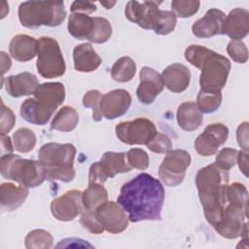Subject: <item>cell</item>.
Returning a JSON list of instances; mask_svg holds the SVG:
<instances>
[{
  "label": "cell",
  "mask_w": 249,
  "mask_h": 249,
  "mask_svg": "<svg viewBox=\"0 0 249 249\" xmlns=\"http://www.w3.org/2000/svg\"><path fill=\"white\" fill-rule=\"evenodd\" d=\"M163 201L162 184L147 173H141L124 183L117 200L132 223L160 221Z\"/></svg>",
  "instance_id": "obj_1"
},
{
  "label": "cell",
  "mask_w": 249,
  "mask_h": 249,
  "mask_svg": "<svg viewBox=\"0 0 249 249\" xmlns=\"http://www.w3.org/2000/svg\"><path fill=\"white\" fill-rule=\"evenodd\" d=\"M229 171L215 162L200 168L196 176L198 196L206 221L213 227L220 219L227 203L226 190L229 185Z\"/></svg>",
  "instance_id": "obj_2"
},
{
  "label": "cell",
  "mask_w": 249,
  "mask_h": 249,
  "mask_svg": "<svg viewBox=\"0 0 249 249\" xmlns=\"http://www.w3.org/2000/svg\"><path fill=\"white\" fill-rule=\"evenodd\" d=\"M65 98V89L61 83H44L37 87L33 97L25 99L20 106V116L30 124H46L56 108Z\"/></svg>",
  "instance_id": "obj_3"
},
{
  "label": "cell",
  "mask_w": 249,
  "mask_h": 249,
  "mask_svg": "<svg viewBox=\"0 0 249 249\" xmlns=\"http://www.w3.org/2000/svg\"><path fill=\"white\" fill-rule=\"evenodd\" d=\"M75 155L76 148L70 143L50 142L43 145L38 152V159L45 167L46 179L65 183L72 181L75 178Z\"/></svg>",
  "instance_id": "obj_4"
},
{
  "label": "cell",
  "mask_w": 249,
  "mask_h": 249,
  "mask_svg": "<svg viewBox=\"0 0 249 249\" xmlns=\"http://www.w3.org/2000/svg\"><path fill=\"white\" fill-rule=\"evenodd\" d=\"M65 18L63 1H25L18 7L19 21L26 28L58 26Z\"/></svg>",
  "instance_id": "obj_5"
},
{
  "label": "cell",
  "mask_w": 249,
  "mask_h": 249,
  "mask_svg": "<svg viewBox=\"0 0 249 249\" xmlns=\"http://www.w3.org/2000/svg\"><path fill=\"white\" fill-rule=\"evenodd\" d=\"M0 172L4 178L26 188H35L46 179L45 167L39 160L22 159L14 154L2 155Z\"/></svg>",
  "instance_id": "obj_6"
},
{
  "label": "cell",
  "mask_w": 249,
  "mask_h": 249,
  "mask_svg": "<svg viewBox=\"0 0 249 249\" xmlns=\"http://www.w3.org/2000/svg\"><path fill=\"white\" fill-rule=\"evenodd\" d=\"M197 68L201 70L199 76L200 89L221 91L226 85L231 70V62L226 56L208 50Z\"/></svg>",
  "instance_id": "obj_7"
},
{
  "label": "cell",
  "mask_w": 249,
  "mask_h": 249,
  "mask_svg": "<svg viewBox=\"0 0 249 249\" xmlns=\"http://www.w3.org/2000/svg\"><path fill=\"white\" fill-rule=\"evenodd\" d=\"M36 67L38 73L47 79L57 78L65 73L64 58L56 40L51 37L39 38Z\"/></svg>",
  "instance_id": "obj_8"
},
{
  "label": "cell",
  "mask_w": 249,
  "mask_h": 249,
  "mask_svg": "<svg viewBox=\"0 0 249 249\" xmlns=\"http://www.w3.org/2000/svg\"><path fill=\"white\" fill-rule=\"evenodd\" d=\"M190 163L191 156L187 151L182 149L170 150L166 153L159 168V176L166 186H178L183 182Z\"/></svg>",
  "instance_id": "obj_9"
},
{
  "label": "cell",
  "mask_w": 249,
  "mask_h": 249,
  "mask_svg": "<svg viewBox=\"0 0 249 249\" xmlns=\"http://www.w3.org/2000/svg\"><path fill=\"white\" fill-rule=\"evenodd\" d=\"M115 131L119 140L128 145H147L158 133L154 123L146 118L122 122L116 125Z\"/></svg>",
  "instance_id": "obj_10"
},
{
  "label": "cell",
  "mask_w": 249,
  "mask_h": 249,
  "mask_svg": "<svg viewBox=\"0 0 249 249\" xmlns=\"http://www.w3.org/2000/svg\"><path fill=\"white\" fill-rule=\"evenodd\" d=\"M246 217L247 212L245 210L227 204L213 228L221 236L228 239H235L243 236L248 231Z\"/></svg>",
  "instance_id": "obj_11"
},
{
  "label": "cell",
  "mask_w": 249,
  "mask_h": 249,
  "mask_svg": "<svg viewBox=\"0 0 249 249\" xmlns=\"http://www.w3.org/2000/svg\"><path fill=\"white\" fill-rule=\"evenodd\" d=\"M85 210L83 193L79 190H71L64 195L53 199L51 211L54 218L59 221H72Z\"/></svg>",
  "instance_id": "obj_12"
},
{
  "label": "cell",
  "mask_w": 249,
  "mask_h": 249,
  "mask_svg": "<svg viewBox=\"0 0 249 249\" xmlns=\"http://www.w3.org/2000/svg\"><path fill=\"white\" fill-rule=\"evenodd\" d=\"M95 215L105 231L111 233L123 232L128 226V216L123 207L115 201H106L96 210Z\"/></svg>",
  "instance_id": "obj_13"
},
{
  "label": "cell",
  "mask_w": 249,
  "mask_h": 249,
  "mask_svg": "<svg viewBox=\"0 0 249 249\" xmlns=\"http://www.w3.org/2000/svg\"><path fill=\"white\" fill-rule=\"evenodd\" d=\"M229 136V128L223 124H208L204 131L199 134L195 141L196 152L203 156L209 157L218 152V149L223 145Z\"/></svg>",
  "instance_id": "obj_14"
},
{
  "label": "cell",
  "mask_w": 249,
  "mask_h": 249,
  "mask_svg": "<svg viewBox=\"0 0 249 249\" xmlns=\"http://www.w3.org/2000/svg\"><path fill=\"white\" fill-rule=\"evenodd\" d=\"M161 2L129 1L125 7V17L131 22L136 23L144 29H154L157 22Z\"/></svg>",
  "instance_id": "obj_15"
},
{
  "label": "cell",
  "mask_w": 249,
  "mask_h": 249,
  "mask_svg": "<svg viewBox=\"0 0 249 249\" xmlns=\"http://www.w3.org/2000/svg\"><path fill=\"white\" fill-rule=\"evenodd\" d=\"M131 104L129 92L123 89L111 90L101 96L99 109L102 117L114 120L124 115Z\"/></svg>",
  "instance_id": "obj_16"
},
{
  "label": "cell",
  "mask_w": 249,
  "mask_h": 249,
  "mask_svg": "<svg viewBox=\"0 0 249 249\" xmlns=\"http://www.w3.org/2000/svg\"><path fill=\"white\" fill-rule=\"evenodd\" d=\"M140 84L136 94L139 101L143 104H151L164 88L161 75L151 67L144 66L139 74Z\"/></svg>",
  "instance_id": "obj_17"
},
{
  "label": "cell",
  "mask_w": 249,
  "mask_h": 249,
  "mask_svg": "<svg viewBox=\"0 0 249 249\" xmlns=\"http://www.w3.org/2000/svg\"><path fill=\"white\" fill-rule=\"evenodd\" d=\"M227 16L221 10L210 9L204 17L197 19L192 26V31L198 38H210L225 34Z\"/></svg>",
  "instance_id": "obj_18"
},
{
  "label": "cell",
  "mask_w": 249,
  "mask_h": 249,
  "mask_svg": "<svg viewBox=\"0 0 249 249\" xmlns=\"http://www.w3.org/2000/svg\"><path fill=\"white\" fill-rule=\"evenodd\" d=\"M161 78L164 86L172 92L184 91L190 84L191 72L187 66L181 63L168 65L162 72Z\"/></svg>",
  "instance_id": "obj_19"
},
{
  "label": "cell",
  "mask_w": 249,
  "mask_h": 249,
  "mask_svg": "<svg viewBox=\"0 0 249 249\" xmlns=\"http://www.w3.org/2000/svg\"><path fill=\"white\" fill-rule=\"evenodd\" d=\"M38 86V79L34 74L29 72L9 76L5 81L6 91L13 97L33 94Z\"/></svg>",
  "instance_id": "obj_20"
},
{
  "label": "cell",
  "mask_w": 249,
  "mask_h": 249,
  "mask_svg": "<svg viewBox=\"0 0 249 249\" xmlns=\"http://www.w3.org/2000/svg\"><path fill=\"white\" fill-rule=\"evenodd\" d=\"M249 32V12L246 9L235 8L226 18L225 34L231 40H241Z\"/></svg>",
  "instance_id": "obj_21"
},
{
  "label": "cell",
  "mask_w": 249,
  "mask_h": 249,
  "mask_svg": "<svg viewBox=\"0 0 249 249\" xmlns=\"http://www.w3.org/2000/svg\"><path fill=\"white\" fill-rule=\"evenodd\" d=\"M38 40L25 35L18 34L13 37L9 44V51L13 58L18 61H28L37 55Z\"/></svg>",
  "instance_id": "obj_22"
},
{
  "label": "cell",
  "mask_w": 249,
  "mask_h": 249,
  "mask_svg": "<svg viewBox=\"0 0 249 249\" xmlns=\"http://www.w3.org/2000/svg\"><path fill=\"white\" fill-rule=\"evenodd\" d=\"M73 60L74 67L79 72L94 71L101 64V57L89 43H84L74 48Z\"/></svg>",
  "instance_id": "obj_23"
},
{
  "label": "cell",
  "mask_w": 249,
  "mask_h": 249,
  "mask_svg": "<svg viewBox=\"0 0 249 249\" xmlns=\"http://www.w3.org/2000/svg\"><path fill=\"white\" fill-rule=\"evenodd\" d=\"M28 196V188L13 183H3L0 186V202L2 210L13 211L18 208Z\"/></svg>",
  "instance_id": "obj_24"
},
{
  "label": "cell",
  "mask_w": 249,
  "mask_h": 249,
  "mask_svg": "<svg viewBox=\"0 0 249 249\" xmlns=\"http://www.w3.org/2000/svg\"><path fill=\"white\" fill-rule=\"evenodd\" d=\"M177 122L179 126L186 131H194L197 129L202 121L203 115L193 101L184 102L177 109Z\"/></svg>",
  "instance_id": "obj_25"
},
{
  "label": "cell",
  "mask_w": 249,
  "mask_h": 249,
  "mask_svg": "<svg viewBox=\"0 0 249 249\" xmlns=\"http://www.w3.org/2000/svg\"><path fill=\"white\" fill-rule=\"evenodd\" d=\"M100 167L107 178H113L119 173L128 172L132 167L126 160V153L106 152L99 160Z\"/></svg>",
  "instance_id": "obj_26"
},
{
  "label": "cell",
  "mask_w": 249,
  "mask_h": 249,
  "mask_svg": "<svg viewBox=\"0 0 249 249\" xmlns=\"http://www.w3.org/2000/svg\"><path fill=\"white\" fill-rule=\"evenodd\" d=\"M94 27L93 18L84 13H72L68 20V32L78 40L89 39Z\"/></svg>",
  "instance_id": "obj_27"
},
{
  "label": "cell",
  "mask_w": 249,
  "mask_h": 249,
  "mask_svg": "<svg viewBox=\"0 0 249 249\" xmlns=\"http://www.w3.org/2000/svg\"><path fill=\"white\" fill-rule=\"evenodd\" d=\"M78 122L79 115L76 110L70 106H63L53 119L51 127L58 131L68 132L75 129Z\"/></svg>",
  "instance_id": "obj_28"
},
{
  "label": "cell",
  "mask_w": 249,
  "mask_h": 249,
  "mask_svg": "<svg viewBox=\"0 0 249 249\" xmlns=\"http://www.w3.org/2000/svg\"><path fill=\"white\" fill-rule=\"evenodd\" d=\"M108 199L107 190L102 184H90L83 192V203L85 210L95 211Z\"/></svg>",
  "instance_id": "obj_29"
},
{
  "label": "cell",
  "mask_w": 249,
  "mask_h": 249,
  "mask_svg": "<svg viewBox=\"0 0 249 249\" xmlns=\"http://www.w3.org/2000/svg\"><path fill=\"white\" fill-rule=\"evenodd\" d=\"M136 73V64L129 56L120 57L111 68V77L114 81L125 83L130 81Z\"/></svg>",
  "instance_id": "obj_30"
},
{
  "label": "cell",
  "mask_w": 249,
  "mask_h": 249,
  "mask_svg": "<svg viewBox=\"0 0 249 249\" xmlns=\"http://www.w3.org/2000/svg\"><path fill=\"white\" fill-rule=\"evenodd\" d=\"M227 203L248 211V192L246 187L238 182L228 185L226 190Z\"/></svg>",
  "instance_id": "obj_31"
},
{
  "label": "cell",
  "mask_w": 249,
  "mask_h": 249,
  "mask_svg": "<svg viewBox=\"0 0 249 249\" xmlns=\"http://www.w3.org/2000/svg\"><path fill=\"white\" fill-rule=\"evenodd\" d=\"M222 93L221 91H205L199 90L196 96V106L201 113H213L221 105Z\"/></svg>",
  "instance_id": "obj_32"
},
{
  "label": "cell",
  "mask_w": 249,
  "mask_h": 249,
  "mask_svg": "<svg viewBox=\"0 0 249 249\" xmlns=\"http://www.w3.org/2000/svg\"><path fill=\"white\" fill-rule=\"evenodd\" d=\"M13 142L14 147L18 152L28 153L35 147L36 136L31 129L21 127L13 134Z\"/></svg>",
  "instance_id": "obj_33"
},
{
  "label": "cell",
  "mask_w": 249,
  "mask_h": 249,
  "mask_svg": "<svg viewBox=\"0 0 249 249\" xmlns=\"http://www.w3.org/2000/svg\"><path fill=\"white\" fill-rule=\"evenodd\" d=\"M25 247L28 249H49L53 245L52 234L41 229L31 231L25 236Z\"/></svg>",
  "instance_id": "obj_34"
},
{
  "label": "cell",
  "mask_w": 249,
  "mask_h": 249,
  "mask_svg": "<svg viewBox=\"0 0 249 249\" xmlns=\"http://www.w3.org/2000/svg\"><path fill=\"white\" fill-rule=\"evenodd\" d=\"M93 21L94 27L88 40L96 44L107 42L112 35V26L110 22L101 17H93Z\"/></svg>",
  "instance_id": "obj_35"
},
{
  "label": "cell",
  "mask_w": 249,
  "mask_h": 249,
  "mask_svg": "<svg viewBox=\"0 0 249 249\" xmlns=\"http://www.w3.org/2000/svg\"><path fill=\"white\" fill-rule=\"evenodd\" d=\"M176 22V16L172 12L160 10L153 30L159 35H167L174 30Z\"/></svg>",
  "instance_id": "obj_36"
},
{
  "label": "cell",
  "mask_w": 249,
  "mask_h": 249,
  "mask_svg": "<svg viewBox=\"0 0 249 249\" xmlns=\"http://www.w3.org/2000/svg\"><path fill=\"white\" fill-rule=\"evenodd\" d=\"M200 2L197 0H173L171 2L172 13L179 18H190L199 9Z\"/></svg>",
  "instance_id": "obj_37"
},
{
  "label": "cell",
  "mask_w": 249,
  "mask_h": 249,
  "mask_svg": "<svg viewBox=\"0 0 249 249\" xmlns=\"http://www.w3.org/2000/svg\"><path fill=\"white\" fill-rule=\"evenodd\" d=\"M126 160L132 168L145 170L149 166L148 154L139 148H132L126 153Z\"/></svg>",
  "instance_id": "obj_38"
},
{
  "label": "cell",
  "mask_w": 249,
  "mask_h": 249,
  "mask_svg": "<svg viewBox=\"0 0 249 249\" xmlns=\"http://www.w3.org/2000/svg\"><path fill=\"white\" fill-rule=\"evenodd\" d=\"M102 94L96 89L89 90L83 97V105L86 108H92V119L96 122L101 121L103 118L99 109V104Z\"/></svg>",
  "instance_id": "obj_39"
},
{
  "label": "cell",
  "mask_w": 249,
  "mask_h": 249,
  "mask_svg": "<svg viewBox=\"0 0 249 249\" xmlns=\"http://www.w3.org/2000/svg\"><path fill=\"white\" fill-rule=\"evenodd\" d=\"M231 58L237 63H245L248 59V50L241 40H231L227 47Z\"/></svg>",
  "instance_id": "obj_40"
},
{
  "label": "cell",
  "mask_w": 249,
  "mask_h": 249,
  "mask_svg": "<svg viewBox=\"0 0 249 249\" xmlns=\"http://www.w3.org/2000/svg\"><path fill=\"white\" fill-rule=\"evenodd\" d=\"M238 151L232 148H224L216 156L215 163L225 170H230L236 164Z\"/></svg>",
  "instance_id": "obj_41"
},
{
  "label": "cell",
  "mask_w": 249,
  "mask_h": 249,
  "mask_svg": "<svg viewBox=\"0 0 249 249\" xmlns=\"http://www.w3.org/2000/svg\"><path fill=\"white\" fill-rule=\"evenodd\" d=\"M152 152L158 154H166L172 150V142L170 138L162 133L158 132L146 145Z\"/></svg>",
  "instance_id": "obj_42"
},
{
  "label": "cell",
  "mask_w": 249,
  "mask_h": 249,
  "mask_svg": "<svg viewBox=\"0 0 249 249\" xmlns=\"http://www.w3.org/2000/svg\"><path fill=\"white\" fill-rule=\"evenodd\" d=\"M80 223L85 229L94 234H100L105 231L102 225L97 220L95 211L84 210L80 218Z\"/></svg>",
  "instance_id": "obj_43"
},
{
  "label": "cell",
  "mask_w": 249,
  "mask_h": 249,
  "mask_svg": "<svg viewBox=\"0 0 249 249\" xmlns=\"http://www.w3.org/2000/svg\"><path fill=\"white\" fill-rule=\"evenodd\" d=\"M16 117L13 111L6 107L3 102H1V117H0V132L1 135L8 133L15 125Z\"/></svg>",
  "instance_id": "obj_44"
},
{
  "label": "cell",
  "mask_w": 249,
  "mask_h": 249,
  "mask_svg": "<svg viewBox=\"0 0 249 249\" xmlns=\"http://www.w3.org/2000/svg\"><path fill=\"white\" fill-rule=\"evenodd\" d=\"M108 178L102 171L99 161L93 162L89 167V185L90 184H103Z\"/></svg>",
  "instance_id": "obj_45"
},
{
  "label": "cell",
  "mask_w": 249,
  "mask_h": 249,
  "mask_svg": "<svg viewBox=\"0 0 249 249\" xmlns=\"http://www.w3.org/2000/svg\"><path fill=\"white\" fill-rule=\"evenodd\" d=\"M70 11L72 13H84L90 14L96 11V6L94 3L89 1H74L70 7Z\"/></svg>",
  "instance_id": "obj_46"
},
{
  "label": "cell",
  "mask_w": 249,
  "mask_h": 249,
  "mask_svg": "<svg viewBox=\"0 0 249 249\" xmlns=\"http://www.w3.org/2000/svg\"><path fill=\"white\" fill-rule=\"evenodd\" d=\"M236 138L239 147L247 152L248 151V123L244 122L240 124L236 130Z\"/></svg>",
  "instance_id": "obj_47"
},
{
  "label": "cell",
  "mask_w": 249,
  "mask_h": 249,
  "mask_svg": "<svg viewBox=\"0 0 249 249\" xmlns=\"http://www.w3.org/2000/svg\"><path fill=\"white\" fill-rule=\"evenodd\" d=\"M236 162L238 163V166L241 172L247 177L248 176V153L245 151L238 152Z\"/></svg>",
  "instance_id": "obj_48"
},
{
  "label": "cell",
  "mask_w": 249,
  "mask_h": 249,
  "mask_svg": "<svg viewBox=\"0 0 249 249\" xmlns=\"http://www.w3.org/2000/svg\"><path fill=\"white\" fill-rule=\"evenodd\" d=\"M13 145L11 142V138L8 135H1V151L2 155L12 154L13 153Z\"/></svg>",
  "instance_id": "obj_49"
},
{
  "label": "cell",
  "mask_w": 249,
  "mask_h": 249,
  "mask_svg": "<svg viewBox=\"0 0 249 249\" xmlns=\"http://www.w3.org/2000/svg\"><path fill=\"white\" fill-rule=\"evenodd\" d=\"M0 55H1V72H2V75H3L7 70L10 69V67H11V59L7 55V53H4V52H1Z\"/></svg>",
  "instance_id": "obj_50"
},
{
  "label": "cell",
  "mask_w": 249,
  "mask_h": 249,
  "mask_svg": "<svg viewBox=\"0 0 249 249\" xmlns=\"http://www.w3.org/2000/svg\"><path fill=\"white\" fill-rule=\"evenodd\" d=\"M101 5H103L106 9H111L115 4H116V1H113V2H105V1H102L100 2Z\"/></svg>",
  "instance_id": "obj_51"
}]
</instances>
